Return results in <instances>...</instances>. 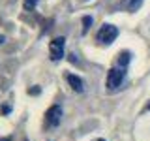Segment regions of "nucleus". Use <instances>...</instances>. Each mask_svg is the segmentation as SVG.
I'll list each match as a JSON object with an SVG mask.
<instances>
[{
  "instance_id": "nucleus-10",
  "label": "nucleus",
  "mask_w": 150,
  "mask_h": 141,
  "mask_svg": "<svg viewBox=\"0 0 150 141\" xmlns=\"http://www.w3.org/2000/svg\"><path fill=\"white\" fill-rule=\"evenodd\" d=\"M9 111H11V107H9V105H2V107H0V113H2V115H8Z\"/></svg>"
},
{
  "instance_id": "nucleus-4",
  "label": "nucleus",
  "mask_w": 150,
  "mask_h": 141,
  "mask_svg": "<svg viewBox=\"0 0 150 141\" xmlns=\"http://www.w3.org/2000/svg\"><path fill=\"white\" fill-rule=\"evenodd\" d=\"M62 107L60 105H53L49 107V111H47V124L51 126V128H54V126L60 124V120H62Z\"/></svg>"
},
{
  "instance_id": "nucleus-3",
  "label": "nucleus",
  "mask_w": 150,
  "mask_h": 141,
  "mask_svg": "<svg viewBox=\"0 0 150 141\" xmlns=\"http://www.w3.org/2000/svg\"><path fill=\"white\" fill-rule=\"evenodd\" d=\"M64 49H66V38H64V36H58V38H54V40L51 41V45H49L51 58H53L54 62L62 60V58H64Z\"/></svg>"
},
{
  "instance_id": "nucleus-11",
  "label": "nucleus",
  "mask_w": 150,
  "mask_h": 141,
  "mask_svg": "<svg viewBox=\"0 0 150 141\" xmlns=\"http://www.w3.org/2000/svg\"><path fill=\"white\" fill-rule=\"evenodd\" d=\"M28 92H30V94H40V88H30Z\"/></svg>"
},
{
  "instance_id": "nucleus-1",
  "label": "nucleus",
  "mask_w": 150,
  "mask_h": 141,
  "mask_svg": "<svg viewBox=\"0 0 150 141\" xmlns=\"http://www.w3.org/2000/svg\"><path fill=\"white\" fill-rule=\"evenodd\" d=\"M98 41L103 45H111L112 41L118 38V28H116L115 25H103L100 30H98Z\"/></svg>"
},
{
  "instance_id": "nucleus-2",
  "label": "nucleus",
  "mask_w": 150,
  "mask_h": 141,
  "mask_svg": "<svg viewBox=\"0 0 150 141\" xmlns=\"http://www.w3.org/2000/svg\"><path fill=\"white\" fill-rule=\"evenodd\" d=\"M124 75H126V72L122 68L109 70V73H107V81H105L107 90H116V88L122 85V81H124Z\"/></svg>"
},
{
  "instance_id": "nucleus-7",
  "label": "nucleus",
  "mask_w": 150,
  "mask_h": 141,
  "mask_svg": "<svg viewBox=\"0 0 150 141\" xmlns=\"http://www.w3.org/2000/svg\"><path fill=\"white\" fill-rule=\"evenodd\" d=\"M129 56H131V53H129V51H126V53L122 51V53L118 55V64H120V66H126V64L129 62Z\"/></svg>"
},
{
  "instance_id": "nucleus-13",
  "label": "nucleus",
  "mask_w": 150,
  "mask_h": 141,
  "mask_svg": "<svg viewBox=\"0 0 150 141\" xmlns=\"http://www.w3.org/2000/svg\"><path fill=\"white\" fill-rule=\"evenodd\" d=\"M98 141H105V139H98Z\"/></svg>"
},
{
  "instance_id": "nucleus-12",
  "label": "nucleus",
  "mask_w": 150,
  "mask_h": 141,
  "mask_svg": "<svg viewBox=\"0 0 150 141\" xmlns=\"http://www.w3.org/2000/svg\"><path fill=\"white\" fill-rule=\"evenodd\" d=\"M0 141H11V137H0Z\"/></svg>"
},
{
  "instance_id": "nucleus-9",
  "label": "nucleus",
  "mask_w": 150,
  "mask_h": 141,
  "mask_svg": "<svg viewBox=\"0 0 150 141\" xmlns=\"http://www.w3.org/2000/svg\"><path fill=\"white\" fill-rule=\"evenodd\" d=\"M23 6H25V9H34L38 6V0H25Z\"/></svg>"
},
{
  "instance_id": "nucleus-6",
  "label": "nucleus",
  "mask_w": 150,
  "mask_h": 141,
  "mask_svg": "<svg viewBox=\"0 0 150 141\" xmlns=\"http://www.w3.org/2000/svg\"><path fill=\"white\" fill-rule=\"evenodd\" d=\"M143 4V0H124V8L129 9V11H137Z\"/></svg>"
},
{
  "instance_id": "nucleus-5",
  "label": "nucleus",
  "mask_w": 150,
  "mask_h": 141,
  "mask_svg": "<svg viewBox=\"0 0 150 141\" xmlns=\"http://www.w3.org/2000/svg\"><path fill=\"white\" fill-rule=\"evenodd\" d=\"M66 79H68V83H69V87L73 88L75 92H84V81L79 75H73V73H68L66 75Z\"/></svg>"
},
{
  "instance_id": "nucleus-8",
  "label": "nucleus",
  "mask_w": 150,
  "mask_h": 141,
  "mask_svg": "<svg viewBox=\"0 0 150 141\" xmlns=\"http://www.w3.org/2000/svg\"><path fill=\"white\" fill-rule=\"evenodd\" d=\"M83 32H88V28H90V25H92V17L90 15H86V17H83Z\"/></svg>"
},
{
  "instance_id": "nucleus-14",
  "label": "nucleus",
  "mask_w": 150,
  "mask_h": 141,
  "mask_svg": "<svg viewBox=\"0 0 150 141\" xmlns=\"http://www.w3.org/2000/svg\"><path fill=\"white\" fill-rule=\"evenodd\" d=\"M148 109H150V103H148Z\"/></svg>"
}]
</instances>
